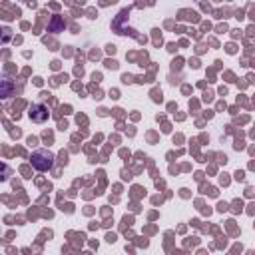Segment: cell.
I'll return each mask as SVG.
<instances>
[{
    "instance_id": "cell-1",
    "label": "cell",
    "mask_w": 255,
    "mask_h": 255,
    "mask_svg": "<svg viewBox=\"0 0 255 255\" xmlns=\"http://www.w3.org/2000/svg\"><path fill=\"white\" fill-rule=\"evenodd\" d=\"M52 163H54L52 151H48V149H36V151L32 153V165H34L36 169L46 171V169L52 167Z\"/></svg>"
}]
</instances>
